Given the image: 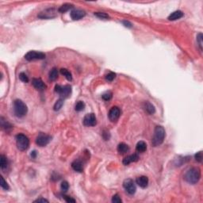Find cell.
Returning a JSON list of instances; mask_svg holds the SVG:
<instances>
[{
	"instance_id": "5",
	"label": "cell",
	"mask_w": 203,
	"mask_h": 203,
	"mask_svg": "<svg viewBox=\"0 0 203 203\" xmlns=\"http://www.w3.org/2000/svg\"><path fill=\"white\" fill-rule=\"evenodd\" d=\"M55 92L59 94L60 96V98H66L69 97L72 92V87L71 86L65 85L64 87H61L60 85H56L55 87Z\"/></svg>"
},
{
	"instance_id": "22",
	"label": "cell",
	"mask_w": 203,
	"mask_h": 203,
	"mask_svg": "<svg viewBox=\"0 0 203 203\" xmlns=\"http://www.w3.org/2000/svg\"><path fill=\"white\" fill-rule=\"evenodd\" d=\"M8 165V162H7V158L4 156L3 155H1L0 156V167L2 170H4L7 167Z\"/></svg>"
},
{
	"instance_id": "30",
	"label": "cell",
	"mask_w": 203,
	"mask_h": 203,
	"mask_svg": "<svg viewBox=\"0 0 203 203\" xmlns=\"http://www.w3.org/2000/svg\"><path fill=\"white\" fill-rule=\"evenodd\" d=\"M115 77H116V74L115 73H114V72H109L108 74L106 75V79L107 81L111 82V81H113L115 79Z\"/></svg>"
},
{
	"instance_id": "36",
	"label": "cell",
	"mask_w": 203,
	"mask_h": 203,
	"mask_svg": "<svg viewBox=\"0 0 203 203\" xmlns=\"http://www.w3.org/2000/svg\"><path fill=\"white\" fill-rule=\"evenodd\" d=\"M64 200H65L67 202H75V200L72 198L71 197L64 195Z\"/></svg>"
},
{
	"instance_id": "9",
	"label": "cell",
	"mask_w": 203,
	"mask_h": 203,
	"mask_svg": "<svg viewBox=\"0 0 203 203\" xmlns=\"http://www.w3.org/2000/svg\"><path fill=\"white\" fill-rule=\"evenodd\" d=\"M120 115H121L120 109L118 108V106H114L109 111V119L114 122V121H116L118 120L119 117H120Z\"/></svg>"
},
{
	"instance_id": "4",
	"label": "cell",
	"mask_w": 203,
	"mask_h": 203,
	"mask_svg": "<svg viewBox=\"0 0 203 203\" xmlns=\"http://www.w3.org/2000/svg\"><path fill=\"white\" fill-rule=\"evenodd\" d=\"M16 144L17 147L20 151L27 150L30 146L29 138L27 137L26 135L19 133L16 136Z\"/></svg>"
},
{
	"instance_id": "11",
	"label": "cell",
	"mask_w": 203,
	"mask_h": 203,
	"mask_svg": "<svg viewBox=\"0 0 203 203\" xmlns=\"http://www.w3.org/2000/svg\"><path fill=\"white\" fill-rule=\"evenodd\" d=\"M56 16V13L55 9H47V10H44L42 12H41L38 18H45V19H49V18H53Z\"/></svg>"
},
{
	"instance_id": "29",
	"label": "cell",
	"mask_w": 203,
	"mask_h": 203,
	"mask_svg": "<svg viewBox=\"0 0 203 203\" xmlns=\"http://www.w3.org/2000/svg\"><path fill=\"white\" fill-rule=\"evenodd\" d=\"M102 98L103 100H105V101H109V100H110L112 98V93L110 91L106 92V93H104L103 95H102Z\"/></svg>"
},
{
	"instance_id": "6",
	"label": "cell",
	"mask_w": 203,
	"mask_h": 203,
	"mask_svg": "<svg viewBox=\"0 0 203 203\" xmlns=\"http://www.w3.org/2000/svg\"><path fill=\"white\" fill-rule=\"evenodd\" d=\"M25 58L29 61L36 60H43L45 58V54L41 52H36V51H30L25 55Z\"/></svg>"
},
{
	"instance_id": "13",
	"label": "cell",
	"mask_w": 203,
	"mask_h": 203,
	"mask_svg": "<svg viewBox=\"0 0 203 203\" xmlns=\"http://www.w3.org/2000/svg\"><path fill=\"white\" fill-rule=\"evenodd\" d=\"M32 83H33V86L37 90L44 91L46 88L45 84L44 83V82L41 79H33Z\"/></svg>"
},
{
	"instance_id": "20",
	"label": "cell",
	"mask_w": 203,
	"mask_h": 203,
	"mask_svg": "<svg viewBox=\"0 0 203 203\" xmlns=\"http://www.w3.org/2000/svg\"><path fill=\"white\" fill-rule=\"evenodd\" d=\"M129 150V148L125 143H120L118 146V152L120 154H125Z\"/></svg>"
},
{
	"instance_id": "18",
	"label": "cell",
	"mask_w": 203,
	"mask_h": 203,
	"mask_svg": "<svg viewBox=\"0 0 203 203\" xmlns=\"http://www.w3.org/2000/svg\"><path fill=\"white\" fill-rule=\"evenodd\" d=\"M72 168L75 171H78V172H82L83 170V167L82 162L80 160H75L72 164Z\"/></svg>"
},
{
	"instance_id": "21",
	"label": "cell",
	"mask_w": 203,
	"mask_h": 203,
	"mask_svg": "<svg viewBox=\"0 0 203 203\" xmlns=\"http://www.w3.org/2000/svg\"><path fill=\"white\" fill-rule=\"evenodd\" d=\"M49 79L52 80V81H55L57 77H58V71L56 68H53L50 72H49Z\"/></svg>"
},
{
	"instance_id": "10",
	"label": "cell",
	"mask_w": 203,
	"mask_h": 203,
	"mask_svg": "<svg viewBox=\"0 0 203 203\" xmlns=\"http://www.w3.org/2000/svg\"><path fill=\"white\" fill-rule=\"evenodd\" d=\"M96 123V117L94 114H88L83 118V125L86 126H95Z\"/></svg>"
},
{
	"instance_id": "19",
	"label": "cell",
	"mask_w": 203,
	"mask_h": 203,
	"mask_svg": "<svg viewBox=\"0 0 203 203\" xmlns=\"http://www.w3.org/2000/svg\"><path fill=\"white\" fill-rule=\"evenodd\" d=\"M136 149H137V152H141V153L144 152L147 149V144L144 141H139L137 144Z\"/></svg>"
},
{
	"instance_id": "27",
	"label": "cell",
	"mask_w": 203,
	"mask_h": 203,
	"mask_svg": "<svg viewBox=\"0 0 203 203\" xmlns=\"http://www.w3.org/2000/svg\"><path fill=\"white\" fill-rule=\"evenodd\" d=\"M19 79L21 81H22V82L24 83L29 82V78H28V76L26 75V73H24V72H21V73H20Z\"/></svg>"
},
{
	"instance_id": "14",
	"label": "cell",
	"mask_w": 203,
	"mask_h": 203,
	"mask_svg": "<svg viewBox=\"0 0 203 203\" xmlns=\"http://www.w3.org/2000/svg\"><path fill=\"white\" fill-rule=\"evenodd\" d=\"M139 160V156L137 154H133L130 156H128L127 157H125L122 161V163L124 165H129V164H131L133 162H137Z\"/></svg>"
},
{
	"instance_id": "31",
	"label": "cell",
	"mask_w": 203,
	"mask_h": 203,
	"mask_svg": "<svg viewBox=\"0 0 203 203\" xmlns=\"http://www.w3.org/2000/svg\"><path fill=\"white\" fill-rule=\"evenodd\" d=\"M95 16H97L99 18H102V19H106V18H109V15L106 14V13H102V12H97V13H95Z\"/></svg>"
},
{
	"instance_id": "2",
	"label": "cell",
	"mask_w": 203,
	"mask_h": 203,
	"mask_svg": "<svg viewBox=\"0 0 203 203\" xmlns=\"http://www.w3.org/2000/svg\"><path fill=\"white\" fill-rule=\"evenodd\" d=\"M165 129L163 126L160 125H158L155 128L154 131V136L152 140V144L154 146V147H157L159 145H160L164 141V138H165Z\"/></svg>"
},
{
	"instance_id": "32",
	"label": "cell",
	"mask_w": 203,
	"mask_h": 203,
	"mask_svg": "<svg viewBox=\"0 0 203 203\" xmlns=\"http://www.w3.org/2000/svg\"><path fill=\"white\" fill-rule=\"evenodd\" d=\"M1 187H2V188L4 189V190H9V186H8L7 182L4 180L3 177V176H1Z\"/></svg>"
},
{
	"instance_id": "26",
	"label": "cell",
	"mask_w": 203,
	"mask_h": 203,
	"mask_svg": "<svg viewBox=\"0 0 203 203\" xmlns=\"http://www.w3.org/2000/svg\"><path fill=\"white\" fill-rule=\"evenodd\" d=\"M85 108V104L84 102L82 101H79L76 104H75V110L76 111H82Z\"/></svg>"
},
{
	"instance_id": "35",
	"label": "cell",
	"mask_w": 203,
	"mask_h": 203,
	"mask_svg": "<svg viewBox=\"0 0 203 203\" xmlns=\"http://www.w3.org/2000/svg\"><path fill=\"white\" fill-rule=\"evenodd\" d=\"M202 152H198L197 154H195V160H196V161H198V162L202 163Z\"/></svg>"
},
{
	"instance_id": "34",
	"label": "cell",
	"mask_w": 203,
	"mask_h": 203,
	"mask_svg": "<svg viewBox=\"0 0 203 203\" xmlns=\"http://www.w3.org/2000/svg\"><path fill=\"white\" fill-rule=\"evenodd\" d=\"M121 198H120V196L118 195V194H115V195H114L113 196V198H112V202L114 203H121Z\"/></svg>"
},
{
	"instance_id": "33",
	"label": "cell",
	"mask_w": 203,
	"mask_h": 203,
	"mask_svg": "<svg viewBox=\"0 0 203 203\" xmlns=\"http://www.w3.org/2000/svg\"><path fill=\"white\" fill-rule=\"evenodd\" d=\"M60 187H61V190L65 192V191H67V190H68V188H69L68 183L67 181H63Z\"/></svg>"
},
{
	"instance_id": "1",
	"label": "cell",
	"mask_w": 203,
	"mask_h": 203,
	"mask_svg": "<svg viewBox=\"0 0 203 203\" xmlns=\"http://www.w3.org/2000/svg\"><path fill=\"white\" fill-rule=\"evenodd\" d=\"M201 178V171L198 167H192L187 171L184 176L185 180L190 184H196Z\"/></svg>"
},
{
	"instance_id": "16",
	"label": "cell",
	"mask_w": 203,
	"mask_h": 203,
	"mask_svg": "<svg viewBox=\"0 0 203 203\" xmlns=\"http://www.w3.org/2000/svg\"><path fill=\"white\" fill-rule=\"evenodd\" d=\"M183 13L181 11V10H176L173 13H171L168 17V20L170 21H175V20H178L183 18Z\"/></svg>"
},
{
	"instance_id": "12",
	"label": "cell",
	"mask_w": 203,
	"mask_h": 203,
	"mask_svg": "<svg viewBox=\"0 0 203 203\" xmlns=\"http://www.w3.org/2000/svg\"><path fill=\"white\" fill-rule=\"evenodd\" d=\"M86 15L85 11L82 10H74L71 12V18L72 20H80Z\"/></svg>"
},
{
	"instance_id": "28",
	"label": "cell",
	"mask_w": 203,
	"mask_h": 203,
	"mask_svg": "<svg viewBox=\"0 0 203 203\" xmlns=\"http://www.w3.org/2000/svg\"><path fill=\"white\" fill-rule=\"evenodd\" d=\"M197 42L198 44L200 50L202 51V33H199V34L197 36Z\"/></svg>"
},
{
	"instance_id": "25",
	"label": "cell",
	"mask_w": 203,
	"mask_h": 203,
	"mask_svg": "<svg viewBox=\"0 0 203 203\" xmlns=\"http://www.w3.org/2000/svg\"><path fill=\"white\" fill-rule=\"evenodd\" d=\"M63 105H64V98H60L59 100L55 103V105H54V110L55 111L60 110L61 109V107H62Z\"/></svg>"
},
{
	"instance_id": "3",
	"label": "cell",
	"mask_w": 203,
	"mask_h": 203,
	"mask_svg": "<svg viewBox=\"0 0 203 203\" xmlns=\"http://www.w3.org/2000/svg\"><path fill=\"white\" fill-rule=\"evenodd\" d=\"M26 105L20 99H17L14 102V114L18 118H22L27 114Z\"/></svg>"
},
{
	"instance_id": "23",
	"label": "cell",
	"mask_w": 203,
	"mask_h": 203,
	"mask_svg": "<svg viewBox=\"0 0 203 203\" xmlns=\"http://www.w3.org/2000/svg\"><path fill=\"white\" fill-rule=\"evenodd\" d=\"M73 7V5L72 4H70V3H65L64 4V5H62L61 7L59 8V12L60 13H65V12H67L68 10H69L71 8H72Z\"/></svg>"
},
{
	"instance_id": "17",
	"label": "cell",
	"mask_w": 203,
	"mask_h": 203,
	"mask_svg": "<svg viewBox=\"0 0 203 203\" xmlns=\"http://www.w3.org/2000/svg\"><path fill=\"white\" fill-rule=\"evenodd\" d=\"M144 108L145 110V111L148 113L149 114H153L155 112H156V109H155V106L152 103H150L149 102H144Z\"/></svg>"
},
{
	"instance_id": "8",
	"label": "cell",
	"mask_w": 203,
	"mask_h": 203,
	"mask_svg": "<svg viewBox=\"0 0 203 203\" xmlns=\"http://www.w3.org/2000/svg\"><path fill=\"white\" fill-rule=\"evenodd\" d=\"M123 187H124L125 190H126V192L129 194H133L136 192V190H137L134 182L131 179H125L124 181V183H123Z\"/></svg>"
},
{
	"instance_id": "7",
	"label": "cell",
	"mask_w": 203,
	"mask_h": 203,
	"mask_svg": "<svg viewBox=\"0 0 203 203\" xmlns=\"http://www.w3.org/2000/svg\"><path fill=\"white\" fill-rule=\"evenodd\" d=\"M52 137L45 133H40L36 139L37 144L40 147H45L51 141Z\"/></svg>"
},
{
	"instance_id": "24",
	"label": "cell",
	"mask_w": 203,
	"mask_h": 203,
	"mask_svg": "<svg viewBox=\"0 0 203 203\" xmlns=\"http://www.w3.org/2000/svg\"><path fill=\"white\" fill-rule=\"evenodd\" d=\"M60 73H61L62 75H64V76L66 77V79H68V81H72V74H71V72H69L68 69H66V68L60 69Z\"/></svg>"
},
{
	"instance_id": "38",
	"label": "cell",
	"mask_w": 203,
	"mask_h": 203,
	"mask_svg": "<svg viewBox=\"0 0 203 203\" xmlns=\"http://www.w3.org/2000/svg\"><path fill=\"white\" fill-rule=\"evenodd\" d=\"M123 23H124L125 26H126V27H129V28H130L132 26L131 24L129 22H127V21H124V22H123Z\"/></svg>"
},
{
	"instance_id": "37",
	"label": "cell",
	"mask_w": 203,
	"mask_h": 203,
	"mask_svg": "<svg viewBox=\"0 0 203 203\" xmlns=\"http://www.w3.org/2000/svg\"><path fill=\"white\" fill-rule=\"evenodd\" d=\"M34 202H49V201L45 199V198H38V199L35 200Z\"/></svg>"
},
{
	"instance_id": "15",
	"label": "cell",
	"mask_w": 203,
	"mask_h": 203,
	"mask_svg": "<svg viewBox=\"0 0 203 203\" xmlns=\"http://www.w3.org/2000/svg\"><path fill=\"white\" fill-rule=\"evenodd\" d=\"M136 183L141 188H146L148 184V179L146 176H140L137 179Z\"/></svg>"
},
{
	"instance_id": "39",
	"label": "cell",
	"mask_w": 203,
	"mask_h": 203,
	"mask_svg": "<svg viewBox=\"0 0 203 203\" xmlns=\"http://www.w3.org/2000/svg\"><path fill=\"white\" fill-rule=\"evenodd\" d=\"M37 156V152L36 151H33V152L31 153V156H32V158H35Z\"/></svg>"
}]
</instances>
